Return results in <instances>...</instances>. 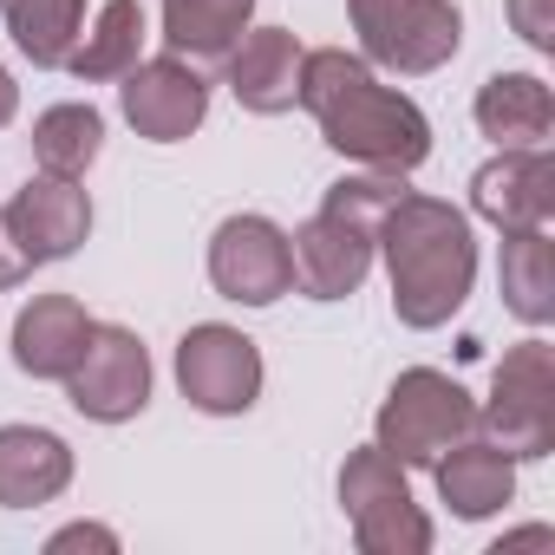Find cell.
<instances>
[{
  "instance_id": "obj_1",
  "label": "cell",
  "mask_w": 555,
  "mask_h": 555,
  "mask_svg": "<svg viewBox=\"0 0 555 555\" xmlns=\"http://www.w3.org/2000/svg\"><path fill=\"white\" fill-rule=\"evenodd\" d=\"M295 105L314 112L321 138H327L340 157L366 164V170H418V164L431 157V125H425V112H418L405 92L379 86L360 53H340V47L308 53V60H301V99H295Z\"/></svg>"
},
{
  "instance_id": "obj_2",
  "label": "cell",
  "mask_w": 555,
  "mask_h": 555,
  "mask_svg": "<svg viewBox=\"0 0 555 555\" xmlns=\"http://www.w3.org/2000/svg\"><path fill=\"white\" fill-rule=\"evenodd\" d=\"M373 248L386 255V274H392V314L418 334L444 327L464 301H470V282H477V242H470V216L438 203V196H399L386 216H379V235Z\"/></svg>"
},
{
  "instance_id": "obj_3",
  "label": "cell",
  "mask_w": 555,
  "mask_h": 555,
  "mask_svg": "<svg viewBox=\"0 0 555 555\" xmlns=\"http://www.w3.org/2000/svg\"><path fill=\"white\" fill-rule=\"evenodd\" d=\"M373 431H379V451H392L405 470H431L457 438L477 431V399H470L451 373L412 366V373L392 379V392H386Z\"/></svg>"
},
{
  "instance_id": "obj_4",
  "label": "cell",
  "mask_w": 555,
  "mask_h": 555,
  "mask_svg": "<svg viewBox=\"0 0 555 555\" xmlns=\"http://www.w3.org/2000/svg\"><path fill=\"white\" fill-rule=\"evenodd\" d=\"M340 503H347V522H353V542L366 555H425L431 548V522L425 509L412 503V483H405V464L379 444L353 451L347 470H340Z\"/></svg>"
},
{
  "instance_id": "obj_5",
  "label": "cell",
  "mask_w": 555,
  "mask_h": 555,
  "mask_svg": "<svg viewBox=\"0 0 555 555\" xmlns=\"http://www.w3.org/2000/svg\"><path fill=\"white\" fill-rule=\"evenodd\" d=\"M360 60L386 73H438L464 47V14L457 0H347Z\"/></svg>"
},
{
  "instance_id": "obj_6",
  "label": "cell",
  "mask_w": 555,
  "mask_h": 555,
  "mask_svg": "<svg viewBox=\"0 0 555 555\" xmlns=\"http://www.w3.org/2000/svg\"><path fill=\"white\" fill-rule=\"evenodd\" d=\"M477 425L509 457H548L555 451V347L522 340L503 353L490 405H477Z\"/></svg>"
},
{
  "instance_id": "obj_7",
  "label": "cell",
  "mask_w": 555,
  "mask_h": 555,
  "mask_svg": "<svg viewBox=\"0 0 555 555\" xmlns=\"http://www.w3.org/2000/svg\"><path fill=\"white\" fill-rule=\"evenodd\" d=\"M209 282L222 301L242 308H274L295 288V248L288 229H274L268 216H229L209 235Z\"/></svg>"
},
{
  "instance_id": "obj_8",
  "label": "cell",
  "mask_w": 555,
  "mask_h": 555,
  "mask_svg": "<svg viewBox=\"0 0 555 555\" xmlns=\"http://www.w3.org/2000/svg\"><path fill=\"white\" fill-rule=\"evenodd\" d=\"M177 386L196 412L235 418L261 399V353H255L248 334H235L222 321H203L177 340Z\"/></svg>"
},
{
  "instance_id": "obj_9",
  "label": "cell",
  "mask_w": 555,
  "mask_h": 555,
  "mask_svg": "<svg viewBox=\"0 0 555 555\" xmlns=\"http://www.w3.org/2000/svg\"><path fill=\"white\" fill-rule=\"evenodd\" d=\"M66 399L99 418V425H125L151 405V353L131 327H92L79 366L66 373Z\"/></svg>"
},
{
  "instance_id": "obj_10",
  "label": "cell",
  "mask_w": 555,
  "mask_h": 555,
  "mask_svg": "<svg viewBox=\"0 0 555 555\" xmlns=\"http://www.w3.org/2000/svg\"><path fill=\"white\" fill-rule=\"evenodd\" d=\"M118 99H125L131 131L151 138V144H183V138L209 118V86H203L196 66H183V53H170V60H138V66L125 73Z\"/></svg>"
},
{
  "instance_id": "obj_11",
  "label": "cell",
  "mask_w": 555,
  "mask_h": 555,
  "mask_svg": "<svg viewBox=\"0 0 555 555\" xmlns=\"http://www.w3.org/2000/svg\"><path fill=\"white\" fill-rule=\"evenodd\" d=\"M288 248H295V282L314 301H347L366 274H373V255H379L373 248V229H360V222H347L334 209H321L314 222H301L288 235Z\"/></svg>"
},
{
  "instance_id": "obj_12",
  "label": "cell",
  "mask_w": 555,
  "mask_h": 555,
  "mask_svg": "<svg viewBox=\"0 0 555 555\" xmlns=\"http://www.w3.org/2000/svg\"><path fill=\"white\" fill-rule=\"evenodd\" d=\"M470 209L496 229H542L555 209V157L535 151H503L470 177Z\"/></svg>"
},
{
  "instance_id": "obj_13",
  "label": "cell",
  "mask_w": 555,
  "mask_h": 555,
  "mask_svg": "<svg viewBox=\"0 0 555 555\" xmlns=\"http://www.w3.org/2000/svg\"><path fill=\"white\" fill-rule=\"evenodd\" d=\"M301 60L308 47L288 27H255L229 47V92L261 118H282L301 99Z\"/></svg>"
},
{
  "instance_id": "obj_14",
  "label": "cell",
  "mask_w": 555,
  "mask_h": 555,
  "mask_svg": "<svg viewBox=\"0 0 555 555\" xmlns=\"http://www.w3.org/2000/svg\"><path fill=\"white\" fill-rule=\"evenodd\" d=\"M8 216H14V229H21L34 261H66L92 235V196L79 190V177H53V170H40L8 203Z\"/></svg>"
},
{
  "instance_id": "obj_15",
  "label": "cell",
  "mask_w": 555,
  "mask_h": 555,
  "mask_svg": "<svg viewBox=\"0 0 555 555\" xmlns=\"http://www.w3.org/2000/svg\"><path fill=\"white\" fill-rule=\"evenodd\" d=\"M92 327H99V321H92L73 295H40V301H27L21 321H14V360H21V373H34V379H66V373L79 366Z\"/></svg>"
},
{
  "instance_id": "obj_16",
  "label": "cell",
  "mask_w": 555,
  "mask_h": 555,
  "mask_svg": "<svg viewBox=\"0 0 555 555\" xmlns=\"http://www.w3.org/2000/svg\"><path fill=\"white\" fill-rule=\"evenodd\" d=\"M73 483L66 438L40 425H0V509H40Z\"/></svg>"
},
{
  "instance_id": "obj_17",
  "label": "cell",
  "mask_w": 555,
  "mask_h": 555,
  "mask_svg": "<svg viewBox=\"0 0 555 555\" xmlns=\"http://www.w3.org/2000/svg\"><path fill=\"white\" fill-rule=\"evenodd\" d=\"M431 477H438V496L451 503V516H464V522H483L516 496V457L496 451L490 438H457L431 464Z\"/></svg>"
},
{
  "instance_id": "obj_18",
  "label": "cell",
  "mask_w": 555,
  "mask_h": 555,
  "mask_svg": "<svg viewBox=\"0 0 555 555\" xmlns=\"http://www.w3.org/2000/svg\"><path fill=\"white\" fill-rule=\"evenodd\" d=\"M477 131L503 151H535L555 131V92L535 73H490L477 86Z\"/></svg>"
},
{
  "instance_id": "obj_19",
  "label": "cell",
  "mask_w": 555,
  "mask_h": 555,
  "mask_svg": "<svg viewBox=\"0 0 555 555\" xmlns=\"http://www.w3.org/2000/svg\"><path fill=\"white\" fill-rule=\"evenodd\" d=\"M503 308L522 327L555 321V242H548V229H503Z\"/></svg>"
},
{
  "instance_id": "obj_20",
  "label": "cell",
  "mask_w": 555,
  "mask_h": 555,
  "mask_svg": "<svg viewBox=\"0 0 555 555\" xmlns=\"http://www.w3.org/2000/svg\"><path fill=\"white\" fill-rule=\"evenodd\" d=\"M138 53H144V8L138 0H105L92 34H79V47L66 53V66H73V79L99 86V79H125L138 66Z\"/></svg>"
},
{
  "instance_id": "obj_21",
  "label": "cell",
  "mask_w": 555,
  "mask_h": 555,
  "mask_svg": "<svg viewBox=\"0 0 555 555\" xmlns=\"http://www.w3.org/2000/svg\"><path fill=\"white\" fill-rule=\"evenodd\" d=\"M255 0H164V40L190 60H229V47L248 34Z\"/></svg>"
},
{
  "instance_id": "obj_22",
  "label": "cell",
  "mask_w": 555,
  "mask_h": 555,
  "mask_svg": "<svg viewBox=\"0 0 555 555\" xmlns=\"http://www.w3.org/2000/svg\"><path fill=\"white\" fill-rule=\"evenodd\" d=\"M105 151V118L92 105H47L34 118V164L53 177H86Z\"/></svg>"
},
{
  "instance_id": "obj_23",
  "label": "cell",
  "mask_w": 555,
  "mask_h": 555,
  "mask_svg": "<svg viewBox=\"0 0 555 555\" xmlns=\"http://www.w3.org/2000/svg\"><path fill=\"white\" fill-rule=\"evenodd\" d=\"M0 14H8V34L34 66H66L86 27V0H0Z\"/></svg>"
},
{
  "instance_id": "obj_24",
  "label": "cell",
  "mask_w": 555,
  "mask_h": 555,
  "mask_svg": "<svg viewBox=\"0 0 555 555\" xmlns=\"http://www.w3.org/2000/svg\"><path fill=\"white\" fill-rule=\"evenodd\" d=\"M399 196H405V170H366V177H340L321 209H334V216H347V222H360V229L379 235V216H386Z\"/></svg>"
},
{
  "instance_id": "obj_25",
  "label": "cell",
  "mask_w": 555,
  "mask_h": 555,
  "mask_svg": "<svg viewBox=\"0 0 555 555\" xmlns=\"http://www.w3.org/2000/svg\"><path fill=\"white\" fill-rule=\"evenodd\" d=\"M509 21L535 53H555V0H509Z\"/></svg>"
},
{
  "instance_id": "obj_26",
  "label": "cell",
  "mask_w": 555,
  "mask_h": 555,
  "mask_svg": "<svg viewBox=\"0 0 555 555\" xmlns=\"http://www.w3.org/2000/svg\"><path fill=\"white\" fill-rule=\"evenodd\" d=\"M40 261L27 255V242H21V229H14V216L0 209V288H21L27 274H34Z\"/></svg>"
},
{
  "instance_id": "obj_27",
  "label": "cell",
  "mask_w": 555,
  "mask_h": 555,
  "mask_svg": "<svg viewBox=\"0 0 555 555\" xmlns=\"http://www.w3.org/2000/svg\"><path fill=\"white\" fill-rule=\"evenodd\" d=\"M66 548H105V555H118V535L105 522H73V529H60L47 542V555H66Z\"/></svg>"
},
{
  "instance_id": "obj_28",
  "label": "cell",
  "mask_w": 555,
  "mask_h": 555,
  "mask_svg": "<svg viewBox=\"0 0 555 555\" xmlns=\"http://www.w3.org/2000/svg\"><path fill=\"white\" fill-rule=\"evenodd\" d=\"M14 112H21V86H14V73L0 66V131L14 125Z\"/></svg>"
},
{
  "instance_id": "obj_29",
  "label": "cell",
  "mask_w": 555,
  "mask_h": 555,
  "mask_svg": "<svg viewBox=\"0 0 555 555\" xmlns=\"http://www.w3.org/2000/svg\"><path fill=\"white\" fill-rule=\"evenodd\" d=\"M535 542H555V535H548V529L535 522V529H509V535H503L496 548H535Z\"/></svg>"
}]
</instances>
